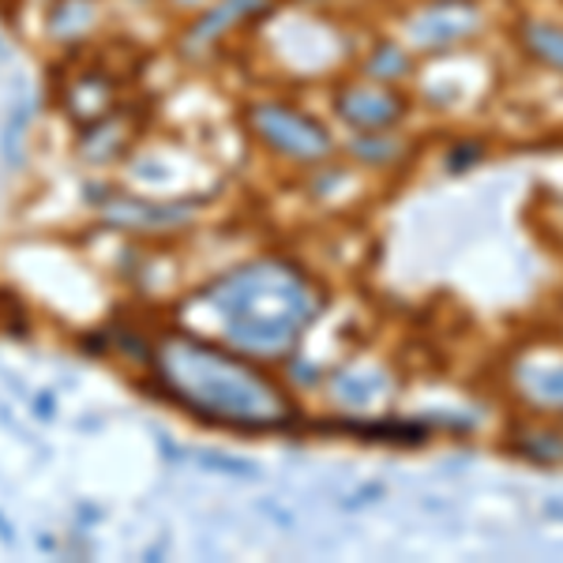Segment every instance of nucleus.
Segmentation results:
<instances>
[{
    "mask_svg": "<svg viewBox=\"0 0 563 563\" xmlns=\"http://www.w3.org/2000/svg\"><path fill=\"white\" fill-rule=\"evenodd\" d=\"M151 368L158 387L180 410L225 429H278L294 417V406L267 372L241 353L199 334L174 331L154 342Z\"/></svg>",
    "mask_w": 563,
    "mask_h": 563,
    "instance_id": "f257e3e1",
    "label": "nucleus"
},
{
    "mask_svg": "<svg viewBox=\"0 0 563 563\" xmlns=\"http://www.w3.org/2000/svg\"><path fill=\"white\" fill-rule=\"evenodd\" d=\"M196 308L230 346L278 357L301 334L312 312V297L294 267L260 260L211 282L196 297Z\"/></svg>",
    "mask_w": 563,
    "mask_h": 563,
    "instance_id": "f03ea898",
    "label": "nucleus"
},
{
    "mask_svg": "<svg viewBox=\"0 0 563 563\" xmlns=\"http://www.w3.org/2000/svg\"><path fill=\"white\" fill-rule=\"evenodd\" d=\"M244 124L263 147L286 154V158H320L331 147L323 124L286 102H252Z\"/></svg>",
    "mask_w": 563,
    "mask_h": 563,
    "instance_id": "7ed1b4c3",
    "label": "nucleus"
},
{
    "mask_svg": "<svg viewBox=\"0 0 563 563\" xmlns=\"http://www.w3.org/2000/svg\"><path fill=\"white\" fill-rule=\"evenodd\" d=\"M263 4H267V0H214V4L203 8L199 20H192V26L185 31V49L207 53L230 31H238L244 20H252Z\"/></svg>",
    "mask_w": 563,
    "mask_h": 563,
    "instance_id": "20e7f679",
    "label": "nucleus"
},
{
    "mask_svg": "<svg viewBox=\"0 0 563 563\" xmlns=\"http://www.w3.org/2000/svg\"><path fill=\"white\" fill-rule=\"evenodd\" d=\"M334 106H339V117H346L350 124H361V129H384V124L402 117V98L379 84H350Z\"/></svg>",
    "mask_w": 563,
    "mask_h": 563,
    "instance_id": "39448f33",
    "label": "nucleus"
},
{
    "mask_svg": "<svg viewBox=\"0 0 563 563\" xmlns=\"http://www.w3.org/2000/svg\"><path fill=\"white\" fill-rule=\"evenodd\" d=\"M113 102H117L113 76H106V71H98V68L79 71L65 87V109L84 124H98L102 117H109L113 113Z\"/></svg>",
    "mask_w": 563,
    "mask_h": 563,
    "instance_id": "423d86ee",
    "label": "nucleus"
},
{
    "mask_svg": "<svg viewBox=\"0 0 563 563\" xmlns=\"http://www.w3.org/2000/svg\"><path fill=\"white\" fill-rule=\"evenodd\" d=\"M177 8H207L211 0H174Z\"/></svg>",
    "mask_w": 563,
    "mask_h": 563,
    "instance_id": "0eeeda50",
    "label": "nucleus"
}]
</instances>
